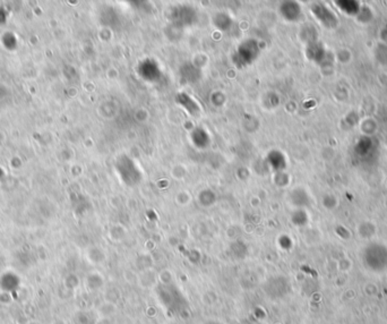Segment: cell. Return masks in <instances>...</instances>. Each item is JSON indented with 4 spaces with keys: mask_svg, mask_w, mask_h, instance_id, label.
<instances>
[{
    "mask_svg": "<svg viewBox=\"0 0 387 324\" xmlns=\"http://www.w3.org/2000/svg\"><path fill=\"white\" fill-rule=\"evenodd\" d=\"M26 324H41V323L37 322V321H30L29 323H26Z\"/></svg>",
    "mask_w": 387,
    "mask_h": 324,
    "instance_id": "1",
    "label": "cell"
}]
</instances>
